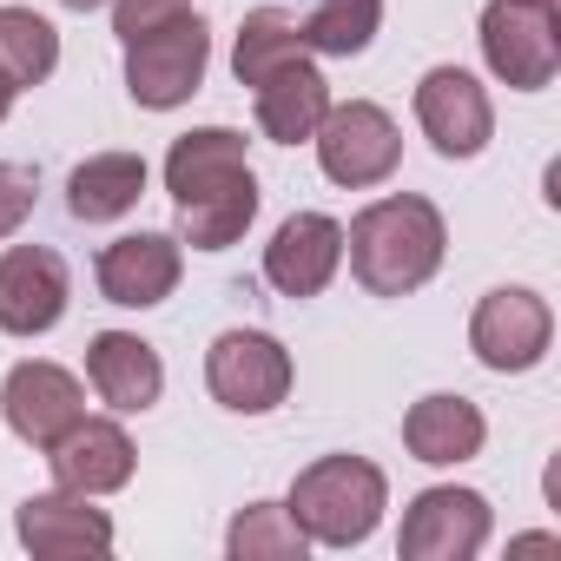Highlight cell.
I'll use <instances>...</instances> for the list:
<instances>
[{
  "label": "cell",
  "instance_id": "obj_1",
  "mask_svg": "<svg viewBox=\"0 0 561 561\" xmlns=\"http://www.w3.org/2000/svg\"><path fill=\"white\" fill-rule=\"evenodd\" d=\"M165 192L179 205V244L192 251H225L244 238L257 218V179L244 165V133L231 126H198L172 139L165 152Z\"/></svg>",
  "mask_w": 561,
  "mask_h": 561
},
{
  "label": "cell",
  "instance_id": "obj_2",
  "mask_svg": "<svg viewBox=\"0 0 561 561\" xmlns=\"http://www.w3.org/2000/svg\"><path fill=\"white\" fill-rule=\"evenodd\" d=\"M443 211L416 192H397V198H377L351 218L344 231V251H351V271L370 298H403L416 285L443 271Z\"/></svg>",
  "mask_w": 561,
  "mask_h": 561
},
{
  "label": "cell",
  "instance_id": "obj_3",
  "mask_svg": "<svg viewBox=\"0 0 561 561\" xmlns=\"http://www.w3.org/2000/svg\"><path fill=\"white\" fill-rule=\"evenodd\" d=\"M383 469L364 456H318L298 482H291V522L305 528V541L324 548H357L370 541V528L383 522Z\"/></svg>",
  "mask_w": 561,
  "mask_h": 561
},
{
  "label": "cell",
  "instance_id": "obj_4",
  "mask_svg": "<svg viewBox=\"0 0 561 561\" xmlns=\"http://www.w3.org/2000/svg\"><path fill=\"white\" fill-rule=\"evenodd\" d=\"M205 60H211V34H205L198 14L179 8L172 21L126 41V93L139 106H152V113H172V106H185L198 93Z\"/></svg>",
  "mask_w": 561,
  "mask_h": 561
},
{
  "label": "cell",
  "instance_id": "obj_5",
  "mask_svg": "<svg viewBox=\"0 0 561 561\" xmlns=\"http://www.w3.org/2000/svg\"><path fill=\"white\" fill-rule=\"evenodd\" d=\"M311 139H318V165H324V179H337V185H351V192L383 185V179L397 172V159H403V133H397V119H390L383 106H370V100L331 106V113L318 119Z\"/></svg>",
  "mask_w": 561,
  "mask_h": 561
},
{
  "label": "cell",
  "instance_id": "obj_6",
  "mask_svg": "<svg viewBox=\"0 0 561 561\" xmlns=\"http://www.w3.org/2000/svg\"><path fill=\"white\" fill-rule=\"evenodd\" d=\"M205 383L225 410L238 416H264L291 397V357L277 337L264 331H225L211 351H205Z\"/></svg>",
  "mask_w": 561,
  "mask_h": 561
},
{
  "label": "cell",
  "instance_id": "obj_7",
  "mask_svg": "<svg viewBox=\"0 0 561 561\" xmlns=\"http://www.w3.org/2000/svg\"><path fill=\"white\" fill-rule=\"evenodd\" d=\"M482 60L502 87L535 93L554 80L561 67V34H554V8H522V0H495L482 14Z\"/></svg>",
  "mask_w": 561,
  "mask_h": 561
},
{
  "label": "cell",
  "instance_id": "obj_8",
  "mask_svg": "<svg viewBox=\"0 0 561 561\" xmlns=\"http://www.w3.org/2000/svg\"><path fill=\"white\" fill-rule=\"evenodd\" d=\"M548 337H554V318H548V305H541L535 291H522V285L489 291V298L476 305V318H469V351H476L489 370H502V377L535 370V364L548 357Z\"/></svg>",
  "mask_w": 561,
  "mask_h": 561
},
{
  "label": "cell",
  "instance_id": "obj_9",
  "mask_svg": "<svg viewBox=\"0 0 561 561\" xmlns=\"http://www.w3.org/2000/svg\"><path fill=\"white\" fill-rule=\"evenodd\" d=\"M73 277L54 244H14L0 257V331L8 337H41L67 318Z\"/></svg>",
  "mask_w": 561,
  "mask_h": 561
},
{
  "label": "cell",
  "instance_id": "obj_10",
  "mask_svg": "<svg viewBox=\"0 0 561 561\" xmlns=\"http://www.w3.org/2000/svg\"><path fill=\"white\" fill-rule=\"evenodd\" d=\"M0 416H8V430H14L21 443L54 449V443L87 416V390H80L73 370L34 357V364H14L8 383H0Z\"/></svg>",
  "mask_w": 561,
  "mask_h": 561
},
{
  "label": "cell",
  "instance_id": "obj_11",
  "mask_svg": "<svg viewBox=\"0 0 561 561\" xmlns=\"http://www.w3.org/2000/svg\"><path fill=\"white\" fill-rule=\"evenodd\" d=\"M489 541V502L476 489H423L403 515V561H469Z\"/></svg>",
  "mask_w": 561,
  "mask_h": 561
},
{
  "label": "cell",
  "instance_id": "obj_12",
  "mask_svg": "<svg viewBox=\"0 0 561 561\" xmlns=\"http://www.w3.org/2000/svg\"><path fill=\"white\" fill-rule=\"evenodd\" d=\"M416 119L430 133V146L443 159H476L495 133V106L489 93L462 73V67H430L423 87H416Z\"/></svg>",
  "mask_w": 561,
  "mask_h": 561
},
{
  "label": "cell",
  "instance_id": "obj_13",
  "mask_svg": "<svg viewBox=\"0 0 561 561\" xmlns=\"http://www.w3.org/2000/svg\"><path fill=\"white\" fill-rule=\"evenodd\" d=\"M337 264H344V225L324 211H298L264 244V285L285 298H318L337 277Z\"/></svg>",
  "mask_w": 561,
  "mask_h": 561
},
{
  "label": "cell",
  "instance_id": "obj_14",
  "mask_svg": "<svg viewBox=\"0 0 561 561\" xmlns=\"http://www.w3.org/2000/svg\"><path fill=\"white\" fill-rule=\"evenodd\" d=\"M21 548L41 554V561H80V554H106L113 548V522L106 508H93V495L80 489H60V495H27L21 515Z\"/></svg>",
  "mask_w": 561,
  "mask_h": 561
},
{
  "label": "cell",
  "instance_id": "obj_15",
  "mask_svg": "<svg viewBox=\"0 0 561 561\" xmlns=\"http://www.w3.org/2000/svg\"><path fill=\"white\" fill-rule=\"evenodd\" d=\"M179 238L165 231H133V238H113L100 251V291L106 305H126V311H146V305H165L179 291Z\"/></svg>",
  "mask_w": 561,
  "mask_h": 561
},
{
  "label": "cell",
  "instance_id": "obj_16",
  "mask_svg": "<svg viewBox=\"0 0 561 561\" xmlns=\"http://www.w3.org/2000/svg\"><path fill=\"white\" fill-rule=\"evenodd\" d=\"M47 462H54V482H60V489H80V495H113V489L133 482V443H126V430L106 423V416H80V423L47 449Z\"/></svg>",
  "mask_w": 561,
  "mask_h": 561
},
{
  "label": "cell",
  "instance_id": "obj_17",
  "mask_svg": "<svg viewBox=\"0 0 561 561\" xmlns=\"http://www.w3.org/2000/svg\"><path fill=\"white\" fill-rule=\"evenodd\" d=\"M87 377H93L100 403H113L119 416L152 410L159 390H165V364H159V351H152L146 337H133V331H100L93 351H87Z\"/></svg>",
  "mask_w": 561,
  "mask_h": 561
},
{
  "label": "cell",
  "instance_id": "obj_18",
  "mask_svg": "<svg viewBox=\"0 0 561 561\" xmlns=\"http://www.w3.org/2000/svg\"><path fill=\"white\" fill-rule=\"evenodd\" d=\"M251 93H257V126H264V139H277V146L311 139L318 119L331 113V87H324V73H318L311 60H291V67L264 73Z\"/></svg>",
  "mask_w": 561,
  "mask_h": 561
},
{
  "label": "cell",
  "instance_id": "obj_19",
  "mask_svg": "<svg viewBox=\"0 0 561 561\" xmlns=\"http://www.w3.org/2000/svg\"><path fill=\"white\" fill-rule=\"evenodd\" d=\"M482 436H489V423H482V410L469 403V397H423V403H410V416H403V443H410V456L416 462H469L476 449H482Z\"/></svg>",
  "mask_w": 561,
  "mask_h": 561
},
{
  "label": "cell",
  "instance_id": "obj_20",
  "mask_svg": "<svg viewBox=\"0 0 561 561\" xmlns=\"http://www.w3.org/2000/svg\"><path fill=\"white\" fill-rule=\"evenodd\" d=\"M139 192H146V159L139 152H100L67 179V211L80 225H106V218H126L139 205Z\"/></svg>",
  "mask_w": 561,
  "mask_h": 561
},
{
  "label": "cell",
  "instance_id": "obj_21",
  "mask_svg": "<svg viewBox=\"0 0 561 561\" xmlns=\"http://www.w3.org/2000/svg\"><path fill=\"white\" fill-rule=\"evenodd\" d=\"M291 60H311V47H305V34H298V21H291V14H277V8L244 14L238 47H231V73H238V87H257L264 73L291 67Z\"/></svg>",
  "mask_w": 561,
  "mask_h": 561
},
{
  "label": "cell",
  "instance_id": "obj_22",
  "mask_svg": "<svg viewBox=\"0 0 561 561\" xmlns=\"http://www.w3.org/2000/svg\"><path fill=\"white\" fill-rule=\"evenodd\" d=\"M60 67V34L34 8H0V73L14 87H41Z\"/></svg>",
  "mask_w": 561,
  "mask_h": 561
},
{
  "label": "cell",
  "instance_id": "obj_23",
  "mask_svg": "<svg viewBox=\"0 0 561 561\" xmlns=\"http://www.w3.org/2000/svg\"><path fill=\"white\" fill-rule=\"evenodd\" d=\"M225 548H231V561H305L311 541H305V528L291 522L285 502H251V508L231 522Z\"/></svg>",
  "mask_w": 561,
  "mask_h": 561
},
{
  "label": "cell",
  "instance_id": "obj_24",
  "mask_svg": "<svg viewBox=\"0 0 561 561\" xmlns=\"http://www.w3.org/2000/svg\"><path fill=\"white\" fill-rule=\"evenodd\" d=\"M377 21H383V0H318V14L298 21V34H305L311 54L351 60V54H364L377 41Z\"/></svg>",
  "mask_w": 561,
  "mask_h": 561
},
{
  "label": "cell",
  "instance_id": "obj_25",
  "mask_svg": "<svg viewBox=\"0 0 561 561\" xmlns=\"http://www.w3.org/2000/svg\"><path fill=\"white\" fill-rule=\"evenodd\" d=\"M34 198H41V172H34V165H8V159H0V238H14V231L27 225Z\"/></svg>",
  "mask_w": 561,
  "mask_h": 561
},
{
  "label": "cell",
  "instance_id": "obj_26",
  "mask_svg": "<svg viewBox=\"0 0 561 561\" xmlns=\"http://www.w3.org/2000/svg\"><path fill=\"white\" fill-rule=\"evenodd\" d=\"M14 93H21V87H14L8 73H0V119H8V113H14Z\"/></svg>",
  "mask_w": 561,
  "mask_h": 561
},
{
  "label": "cell",
  "instance_id": "obj_27",
  "mask_svg": "<svg viewBox=\"0 0 561 561\" xmlns=\"http://www.w3.org/2000/svg\"><path fill=\"white\" fill-rule=\"evenodd\" d=\"M67 8H73V14H87V8H106V0H67Z\"/></svg>",
  "mask_w": 561,
  "mask_h": 561
},
{
  "label": "cell",
  "instance_id": "obj_28",
  "mask_svg": "<svg viewBox=\"0 0 561 561\" xmlns=\"http://www.w3.org/2000/svg\"><path fill=\"white\" fill-rule=\"evenodd\" d=\"M522 8H554V0H522Z\"/></svg>",
  "mask_w": 561,
  "mask_h": 561
}]
</instances>
